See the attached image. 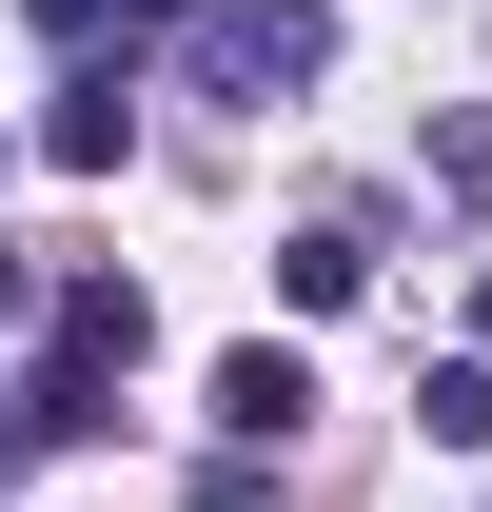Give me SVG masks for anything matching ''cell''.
<instances>
[{"label":"cell","instance_id":"5","mask_svg":"<svg viewBox=\"0 0 492 512\" xmlns=\"http://www.w3.org/2000/svg\"><path fill=\"white\" fill-rule=\"evenodd\" d=\"M40 355H79V375H138V355H158V296H138V276H60V335H40Z\"/></svg>","mask_w":492,"mask_h":512},{"label":"cell","instance_id":"7","mask_svg":"<svg viewBox=\"0 0 492 512\" xmlns=\"http://www.w3.org/2000/svg\"><path fill=\"white\" fill-rule=\"evenodd\" d=\"M414 434L433 453H492V355H433V375H414Z\"/></svg>","mask_w":492,"mask_h":512},{"label":"cell","instance_id":"8","mask_svg":"<svg viewBox=\"0 0 492 512\" xmlns=\"http://www.w3.org/2000/svg\"><path fill=\"white\" fill-rule=\"evenodd\" d=\"M40 40H79V60H119V0H20Z\"/></svg>","mask_w":492,"mask_h":512},{"label":"cell","instance_id":"6","mask_svg":"<svg viewBox=\"0 0 492 512\" xmlns=\"http://www.w3.org/2000/svg\"><path fill=\"white\" fill-rule=\"evenodd\" d=\"M79 434H119V375H79V355H40V375L0 394V453H79Z\"/></svg>","mask_w":492,"mask_h":512},{"label":"cell","instance_id":"1","mask_svg":"<svg viewBox=\"0 0 492 512\" xmlns=\"http://www.w3.org/2000/svg\"><path fill=\"white\" fill-rule=\"evenodd\" d=\"M178 79L197 99H315V79H335V0H217L178 40Z\"/></svg>","mask_w":492,"mask_h":512},{"label":"cell","instance_id":"4","mask_svg":"<svg viewBox=\"0 0 492 512\" xmlns=\"http://www.w3.org/2000/svg\"><path fill=\"white\" fill-rule=\"evenodd\" d=\"M276 296H296V316H355V296H374V217H355V197L276 237Z\"/></svg>","mask_w":492,"mask_h":512},{"label":"cell","instance_id":"10","mask_svg":"<svg viewBox=\"0 0 492 512\" xmlns=\"http://www.w3.org/2000/svg\"><path fill=\"white\" fill-rule=\"evenodd\" d=\"M473 355H492V276H473Z\"/></svg>","mask_w":492,"mask_h":512},{"label":"cell","instance_id":"3","mask_svg":"<svg viewBox=\"0 0 492 512\" xmlns=\"http://www.w3.org/2000/svg\"><path fill=\"white\" fill-rule=\"evenodd\" d=\"M40 158H60V178H119L138 158V60H79L60 99H40Z\"/></svg>","mask_w":492,"mask_h":512},{"label":"cell","instance_id":"2","mask_svg":"<svg viewBox=\"0 0 492 512\" xmlns=\"http://www.w3.org/2000/svg\"><path fill=\"white\" fill-rule=\"evenodd\" d=\"M296 414H315V355L296 335H237L217 355V453H296Z\"/></svg>","mask_w":492,"mask_h":512},{"label":"cell","instance_id":"9","mask_svg":"<svg viewBox=\"0 0 492 512\" xmlns=\"http://www.w3.org/2000/svg\"><path fill=\"white\" fill-rule=\"evenodd\" d=\"M0 335H60V276L40 256H0Z\"/></svg>","mask_w":492,"mask_h":512}]
</instances>
